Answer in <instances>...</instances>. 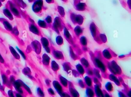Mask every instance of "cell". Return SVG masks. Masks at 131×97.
Listing matches in <instances>:
<instances>
[{
  "instance_id": "4fadbf2b",
  "label": "cell",
  "mask_w": 131,
  "mask_h": 97,
  "mask_svg": "<svg viewBox=\"0 0 131 97\" xmlns=\"http://www.w3.org/2000/svg\"><path fill=\"white\" fill-rule=\"evenodd\" d=\"M80 43L82 46V50L84 52H86L87 51V44L88 41L86 37L85 36H81L80 37Z\"/></svg>"
},
{
  "instance_id": "74e56055",
  "label": "cell",
  "mask_w": 131,
  "mask_h": 97,
  "mask_svg": "<svg viewBox=\"0 0 131 97\" xmlns=\"http://www.w3.org/2000/svg\"><path fill=\"white\" fill-rule=\"evenodd\" d=\"M23 72L25 75L29 76L31 74V71L28 67H26L23 70Z\"/></svg>"
},
{
  "instance_id": "9a60e30c",
  "label": "cell",
  "mask_w": 131,
  "mask_h": 97,
  "mask_svg": "<svg viewBox=\"0 0 131 97\" xmlns=\"http://www.w3.org/2000/svg\"><path fill=\"white\" fill-rule=\"evenodd\" d=\"M58 79L59 80V82L63 86V88H68V81L66 79L59 74L58 76Z\"/></svg>"
},
{
  "instance_id": "f35d334b",
  "label": "cell",
  "mask_w": 131,
  "mask_h": 97,
  "mask_svg": "<svg viewBox=\"0 0 131 97\" xmlns=\"http://www.w3.org/2000/svg\"><path fill=\"white\" fill-rule=\"evenodd\" d=\"M22 87H23L25 89V90L27 91L28 93L30 94H32L31 91V89L29 88V87L27 86V85H26L25 83H24L23 82L22 83Z\"/></svg>"
},
{
  "instance_id": "ba28073f",
  "label": "cell",
  "mask_w": 131,
  "mask_h": 97,
  "mask_svg": "<svg viewBox=\"0 0 131 97\" xmlns=\"http://www.w3.org/2000/svg\"><path fill=\"white\" fill-rule=\"evenodd\" d=\"M64 37L66 40L69 43V44L71 45V46H76L75 45V41L73 40V38L71 36L69 31L68 29L66 28V27H65L64 29Z\"/></svg>"
},
{
  "instance_id": "d6a6232c",
  "label": "cell",
  "mask_w": 131,
  "mask_h": 97,
  "mask_svg": "<svg viewBox=\"0 0 131 97\" xmlns=\"http://www.w3.org/2000/svg\"><path fill=\"white\" fill-rule=\"evenodd\" d=\"M85 73H87L88 76L92 77L94 76V73H93V68L90 67L89 68H88L85 69Z\"/></svg>"
},
{
  "instance_id": "6da1fadb",
  "label": "cell",
  "mask_w": 131,
  "mask_h": 97,
  "mask_svg": "<svg viewBox=\"0 0 131 97\" xmlns=\"http://www.w3.org/2000/svg\"><path fill=\"white\" fill-rule=\"evenodd\" d=\"M91 60L94 64L95 68L101 72V75L104 78L107 79L108 74L107 73L106 60L102 56L100 51L97 50L95 52H90L89 53Z\"/></svg>"
},
{
  "instance_id": "f6af8a7d",
  "label": "cell",
  "mask_w": 131,
  "mask_h": 97,
  "mask_svg": "<svg viewBox=\"0 0 131 97\" xmlns=\"http://www.w3.org/2000/svg\"><path fill=\"white\" fill-rule=\"evenodd\" d=\"M40 26L42 27V28H47L48 27L47 23L43 21H41L40 22Z\"/></svg>"
},
{
  "instance_id": "277c9868",
  "label": "cell",
  "mask_w": 131,
  "mask_h": 97,
  "mask_svg": "<svg viewBox=\"0 0 131 97\" xmlns=\"http://www.w3.org/2000/svg\"><path fill=\"white\" fill-rule=\"evenodd\" d=\"M66 26L65 23L61 17H55L52 26V28L54 31L59 34L60 32L63 31Z\"/></svg>"
},
{
  "instance_id": "db71d44e",
  "label": "cell",
  "mask_w": 131,
  "mask_h": 97,
  "mask_svg": "<svg viewBox=\"0 0 131 97\" xmlns=\"http://www.w3.org/2000/svg\"><path fill=\"white\" fill-rule=\"evenodd\" d=\"M0 89L1 90H3V87L1 85L0 83Z\"/></svg>"
},
{
  "instance_id": "7dc6e473",
  "label": "cell",
  "mask_w": 131,
  "mask_h": 97,
  "mask_svg": "<svg viewBox=\"0 0 131 97\" xmlns=\"http://www.w3.org/2000/svg\"><path fill=\"white\" fill-rule=\"evenodd\" d=\"M72 72L73 75L75 77H78L79 76H80V75H79V74H78V72L76 70H72Z\"/></svg>"
},
{
  "instance_id": "60d3db41",
  "label": "cell",
  "mask_w": 131,
  "mask_h": 97,
  "mask_svg": "<svg viewBox=\"0 0 131 97\" xmlns=\"http://www.w3.org/2000/svg\"><path fill=\"white\" fill-rule=\"evenodd\" d=\"M102 91H103V95H104V97H112V95H110L109 94V93L107 92L106 90H103Z\"/></svg>"
},
{
  "instance_id": "ab89813d",
  "label": "cell",
  "mask_w": 131,
  "mask_h": 97,
  "mask_svg": "<svg viewBox=\"0 0 131 97\" xmlns=\"http://www.w3.org/2000/svg\"><path fill=\"white\" fill-rule=\"evenodd\" d=\"M47 91L48 93H49V94L50 96H55V93L54 91V90H53L52 88H49L48 89Z\"/></svg>"
},
{
  "instance_id": "5bb4252c",
  "label": "cell",
  "mask_w": 131,
  "mask_h": 97,
  "mask_svg": "<svg viewBox=\"0 0 131 97\" xmlns=\"http://www.w3.org/2000/svg\"><path fill=\"white\" fill-rule=\"evenodd\" d=\"M107 79H109L111 81H112L113 83H115V84L117 85V86H121L122 85L118 78L117 77V76H115L114 74H108Z\"/></svg>"
},
{
  "instance_id": "7402d4cb",
  "label": "cell",
  "mask_w": 131,
  "mask_h": 97,
  "mask_svg": "<svg viewBox=\"0 0 131 97\" xmlns=\"http://www.w3.org/2000/svg\"><path fill=\"white\" fill-rule=\"evenodd\" d=\"M86 93L87 96L88 97H95V93L93 88H86Z\"/></svg>"
},
{
  "instance_id": "ffe728a7",
  "label": "cell",
  "mask_w": 131,
  "mask_h": 97,
  "mask_svg": "<svg viewBox=\"0 0 131 97\" xmlns=\"http://www.w3.org/2000/svg\"><path fill=\"white\" fill-rule=\"evenodd\" d=\"M94 89L95 96H96V97H101V94L103 93V91L101 90V88L98 86L95 85Z\"/></svg>"
},
{
  "instance_id": "ee69618b",
  "label": "cell",
  "mask_w": 131,
  "mask_h": 97,
  "mask_svg": "<svg viewBox=\"0 0 131 97\" xmlns=\"http://www.w3.org/2000/svg\"><path fill=\"white\" fill-rule=\"evenodd\" d=\"M8 95L9 97H15L14 94L12 90H10L8 92Z\"/></svg>"
},
{
  "instance_id": "4dcf8cb0",
  "label": "cell",
  "mask_w": 131,
  "mask_h": 97,
  "mask_svg": "<svg viewBox=\"0 0 131 97\" xmlns=\"http://www.w3.org/2000/svg\"><path fill=\"white\" fill-rule=\"evenodd\" d=\"M56 41L57 45L60 46L64 44V40L63 38L61 35H59L57 37L56 39Z\"/></svg>"
},
{
  "instance_id": "f907efd6",
  "label": "cell",
  "mask_w": 131,
  "mask_h": 97,
  "mask_svg": "<svg viewBox=\"0 0 131 97\" xmlns=\"http://www.w3.org/2000/svg\"><path fill=\"white\" fill-rule=\"evenodd\" d=\"M4 60L3 59L2 57L0 54V62L2 63V64H4Z\"/></svg>"
},
{
  "instance_id": "9c48e42d",
  "label": "cell",
  "mask_w": 131,
  "mask_h": 97,
  "mask_svg": "<svg viewBox=\"0 0 131 97\" xmlns=\"http://www.w3.org/2000/svg\"><path fill=\"white\" fill-rule=\"evenodd\" d=\"M51 52L55 59L58 60H64V57L63 53L54 48H51Z\"/></svg>"
},
{
  "instance_id": "3957f363",
  "label": "cell",
  "mask_w": 131,
  "mask_h": 97,
  "mask_svg": "<svg viewBox=\"0 0 131 97\" xmlns=\"http://www.w3.org/2000/svg\"><path fill=\"white\" fill-rule=\"evenodd\" d=\"M89 28L90 33L92 37L94 38V40L98 44L100 45L102 44L100 39V31L97 25L94 22H92L90 23Z\"/></svg>"
},
{
  "instance_id": "8fae6325",
  "label": "cell",
  "mask_w": 131,
  "mask_h": 97,
  "mask_svg": "<svg viewBox=\"0 0 131 97\" xmlns=\"http://www.w3.org/2000/svg\"><path fill=\"white\" fill-rule=\"evenodd\" d=\"M52 84L55 90L60 96H61L64 92H65L64 88L58 81H54L52 83Z\"/></svg>"
},
{
  "instance_id": "2e32d148",
  "label": "cell",
  "mask_w": 131,
  "mask_h": 97,
  "mask_svg": "<svg viewBox=\"0 0 131 97\" xmlns=\"http://www.w3.org/2000/svg\"><path fill=\"white\" fill-rule=\"evenodd\" d=\"M83 31V29L79 25L76 26L73 29V32L75 35L78 38H79L80 36H82Z\"/></svg>"
},
{
  "instance_id": "bcb514c9",
  "label": "cell",
  "mask_w": 131,
  "mask_h": 97,
  "mask_svg": "<svg viewBox=\"0 0 131 97\" xmlns=\"http://www.w3.org/2000/svg\"><path fill=\"white\" fill-rule=\"evenodd\" d=\"M15 78L14 77V76H11L10 77L9 80V81L10 83L11 84H13V83L15 81Z\"/></svg>"
},
{
  "instance_id": "f5cc1de1",
  "label": "cell",
  "mask_w": 131,
  "mask_h": 97,
  "mask_svg": "<svg viewBox=\"0 0 131 97\" xmlns=\"http://www.w3.org/2000/svg\"><path fill=\"white\" fill-rule=\"evenodd\" d=\"M46 0L48 3H54V0Z\"/></svg>"
},
{
  "instance_id": "816d5d0a",
  "label": "cell",
  "mask_w": 131,
  "mask_h": 97,
  "mask_svg": "<svg viewBox=\"0 0 131 97\" xmlns=\"http://www.w3.org/2000/svg\"><path fill=\"white\" fill-rule=\"evenodd\" d=\"M127 5L130 9H131V0H128L127 1Z\"/></svg>"
},
{
  "instance_id": "44dd1931",
  "label": "cell",
  "mask_w": 131,
  "mask_h": 97,
  "mask_svg": "<svg viewBox=\"0 0 131 97\" xmlns=\"http://www.w3.org/2000/svg\"><path fill=\"white\" fill-rule=\"evenodd\" d=\"M50 59L46 54H44L42 56V63L45 66L48 67L50 63Z\"/></svg>"
},
{
  "instance_id": "484cf974",
  "label": "cell",
  "mask_w": 131,
  "mask_h": 97,
  "mask_svg": "<svg viewBox=\"0 0 131 97\" xmlns=\"http://www.w3.org/2000/svg\"><path fill=\"white\" fill-rule=\"evenodd\" d=\"M51 69L55 72H57L59 70V66L55 61L53 60L51 62Z\"/></svg>"
},
{
  "instance_id": "ac0fdd59",
  "label": "cell",
  "mask_w": 131,
  "mask_h": 97,
  "mask_svg": "<svg viewBox=\"0 0 131 97\" xmlns=\"http://www.w3.org/2000/svg\"><path fill=\"white\" fill-rule=\"evenodd\" d=\"M84 82L87 87L93 88V81L92 77L89 76H86L84 79Z\"/></svg>"
},
{
  "instance_id": "8d00e7d4",
  "label": "cell",
  "mask_w": 131,
  "mask_h": 97,
  "mask_svg": "<svg viewBox=\"0 0 131 97\" xmlns=\"http://www.w3.org/2000/svg\"><path fill=\"white\" fill-rule=\"evenodd\" d=\"M78 86L82 88L86 89V88H87V86L85 85L84 81L81 79L78 80Z\"/></svg>"
},
{
  "instance_id": "d590c367",
  "label": "cell",
  "mask_w": 131,
  "mask_h": 97,
  "mask_svg": "<svg viewBox=\"0 0 131 97\" xmlns=\"http://www.w3.org/2000/svg\"><path fill=\"white\" fill-rule=\"evenodd\" d=\"M37 95L40 97H44V93L41 88L38 87L37 89Z\"/></svg>"
},
{
  "instance_id": "7a4b0ae2",
  "label": "cell",
  "mask_w": 131,
  "mask_h": 97,
  "mask_svg": "<svg viewBox=\"0 0 131 97\" xmlns=\"http://www.w3.org/2000/svg\"><path fill=\"white\" fill-rule=\"evenodd\" d=\"M107 68L112 74L116 76L122 75V69L115 60H112L110 62H107Z\"/></svg>"
},
{
  "instance_id": "b9f144b4",
  "label": "cell",
  "mask_w": 131,
  "mask_h": 97,
  "mask_svg": "<svg viewBox=\"0 0 131 97\" xmlns=\"http://www.w3.org/2000/svg\"><path fill=\"white\" fill-rule=\"evenodd\" d=\"M118 94L119 97H128L126 95V94L124 92H123L122 91H118Z\"/></svg>"
},
{
  "instance_id": "cb8c5ba5",
  "label": "cell",
  "mask_w": 131,
  "mask_h": 97,
  "mask_svg": "<svg viewBox=\"0 0 131 97\" xmlns=\"http://www.w3.org/2000/svg\"><path fill=\"white\" fill-rule=\"evenodd\" d=\"M79 60L81 62V64L82 65L83 67L85 69H88L91 67L88 60H87L85 58H80Z\"/></svg>"
},
{
  "instance_id": "603a6c76",
  "label": "cell",
  "mask_w": 131,
  "mask_h": 97,
  "mask_svg": "<svg viewBox=\"0 0 131 97\" xmlns=\"http://www.w3.org/2000/svg\"><path fill=\"white\" fill-rule=\"evenodd\" d=\"M62 66L64 71L66 72L67 73H70L71 71H72V66L71 64L68 62H66L65 63H63Z\"/></svg>"
},
{
  "instance_id": "d4e9b609",
  "label": "cell",
  "mask_w": 131,
  "mask_h": 97,
  "mask_svg": "<svg viewBox=\"0 0 131 97\" xmlns=\"http://www.w3.org/2000/svg\"><path fill=\"white\" fill-rule=\"evenodd\" d=\"M93 73H94V76L98 79L101 82L102 81V77L100 73V71L96 68H93Z\"/></svg>"
},
{
  "instance_id": "c3c4849f",
  "label": "cell",
  "mask_w": 131,
  "mask_h": 97,
  "mask_svg": "<svg viewBox=\"0 0 131 97\" xmlns=\"http://www.w3.org/2000/svg\"><path fill=\"white\" fill-rule=\"evenodd\" d=\"M16 48L17 49V50L19 51V53H20L21 55L22 56V57H23V58H24V59H26V56H25V54H24V53H23V52L21 51V50H20V49H19L18 48L16 47Z\"/></svg>"
},
{
  "instance_id": "e0dca14e",
  "label": "cell",
  "mask_w": 131,
  "mask_h": 97,
  "mask_svg": "<svg viewBox=\"0 0 131 97\" xmlns=\"http://www.w3.org/2000/svg\"><path fill=\"white\" fill-rule=\"evenodd\" d=\"M69 52H70V56L71 59L73 60H76L80 59V58L78 54H77L75 53L76 52L74 51L73 47L71 46H70L69 47Z\"/></svg>"
},
{
  "instance_id": "7c38bea8",
  "label": "cell",
  "mask_w": 131,
  "mask_h": 97,
  "mask_svg": "<svg viewBox=\"0 0 131 97\" xmlns=\"http://www.w3.org/2000/svg\"><path fill=\"white\" fill-rule=\"evenodd\" d=\"M22 81L20 79L15 80V81L13 83L12 85L14 86V88L15 89V90L17 91V93H19L20 94H23V92L22 87Z\"/></svg>"
},
{
  "instance_id": "836d02e7",
  "label": "cell",
  "mask_w": 131,
  "mask_h": 97,
  "mask_svg": "<svg viewBox=\"0 0 131 97\" xmlns=\"http://www.w3.org/2000/svg\"><path fill=\"white\" fill-rule=\"evenodd\" d=\"M10 51H11V53L13 55V56L15 58V59L17 60L20 59V57L19 54L15 51L14 49L13 48L10 47Z\"/></svg>"
},
{
  "instance_id": "5b68a950",
  "label": "cell",
  "mask_w": 131,
  "mask_h": 97,
  "mask_svg": "<svg viewBox=\"0 0 131 97\" xmlns=\"http://www.w3.org/2000/svg\"><path fill=\"white\" fill-rule=\"evenodd\" d=\"M70 17L71 21L74 24L81 26L83 23L84 18L80 14H76L72 12H70Z\"/></svg>"
},
{
  "instance_id": "30bf717a",
  "label": "cell",
  "mask_w": 131,
  "mask_h": 97,
  "mask_svg": "<svg viewBox=\"0 0 131 97\" xmlns=\"http://www.w3.org/2000/svg\"><path fill=\"white\" fill-rule=\"evenodd\" d=\"M69 94L71 97H80V95L75 88L72 83L68 81V88Z\"/></svg>"
},
{
  "instance_id": "e575fe53",
  "label": "cell",
  "mask_w": 131,
  "mask_h": 97,
  "mask_svg": "<svg viewBox=\"0 0 131 97\" xmlns=\"http://www.w3.org/2000/svg\"><path fill=\"white\" fill-rule=\"evenodd\" d=\"M100 39L102 43H106L107 42V38L106 36L104 34H100Z\"/></svg>"
},
{
  "instance_id": "1f68e13d",
  "label": "cell",
  "mask_w": 131,
  "mask_h": 97,
  "mask_svg": "<svg viewBox=\"0 0 131 97\" xmlns=\"http://www.w3.org/2000/svg\"><path fill=\"white\" fill-rule=\"evenodd\" d=\"M92 81H93V83H94L95 85H97L100 86V88H101V82L100 81V80L98 79L97 78V77L95 76H93L92 77Z\"/></svg>"
},
{
  "instance_id": "681fc988",
  "label": "cell",
  "mask_w": 131,
  "mask_h": 97,
  "mask_svg": "<svg viewBox=\"0 0 131 97\" xmlns=\"http://www.w3.org/2000/svg\"><path fill=\"white\" fill-rule=\"evenodd\" d=\"M14 95L15 97H24L21 94L18 93H15Z\"/></svg>"
},
{
  "instance_id": "f546056e",
  "label": "cell",
  "mask_w": 131,
  "mask_h": 97,
  "mask_svg": "<svg viewBox=\"0 0 131 97\" xmlns=\"http://www.w3.org/2000/svg\"><path fill=\"white\" fill-rule=\"evenodd\" d=\"M42 43L43 46L44 48L45 49H46L48 48L49 47V40L46 38H43L41 39Z\"/></svg>"
},
{
  "instance_id": "52a82bcc",
  "label": "cell",
  "mask_w": 131,
  "mask_h": 97,
  "mask_svg": "<svg viewBox=\"0 0 131 97\" xmlns=\"http://www.w3.org/2000/svg\"><path fill=\"white\" fill-rule=\"evenodd\" d=\"M102 56L106 60H110L113 58L116 57L117 54L110 48H106L101 52Z\"/></svg>"
},
{
  "instance_id": "9f6ffc18",
  "label": "cell",
  "mask_w": 131,
  "mask_h": 97,
  "mask_svg": "<svg viewBox=\"0 0 131 97\" xmlns=\"http://www.w3.org/2000/svg\"></svg>"
},
{
  "instance_id": "d6986e66",
  "label": "cell",
  "mask_w": 131,
  "mask_h": 97,
  "mask_svg": "<svg viewBox=\"0 0 131 97\" xmlns=\"http://www.w3.org/2000/svg\"><path fill=\"white\" fill-rule=\"evenodd\" d=\"M76 68L77 69L76 71H77L80 76H83L84 75L85 73V69L81 64H79L77 65H76Z\"/></svg>"
},
{
  "instance_id": "7bdbcfd3",
  "label": "cell",
  "mask_w": 131,
  "mask_h": 97,
  "mask_svg": "<svg viewBox=\"0 0 131 97\" xmlns=\"http://www.w3.org/2000/svg\"><path fill=\"white\" fill-rule=\"evenodd\" d=\"M46 21L47 22L48 24H50L52 23V18L50 16L47 17L46 19Z\"/></svg>"
},
{
  "instance_id": "8992f818",
  "label": "cell",
  "mask_w": 131,
  "mask_h": 97,
  "mask_svg": "<svg viewBox=\"0 0 131 97\" xmlns=\"http://www.w3.org/2000/svg\"><path fill=\"white\" fill-rule=\"evenodd\" d=\"M73 5L75 9L78 11H85L88 9L86 3L82 2L81 0H74Z\"/></svg>"
},
{
  "instance_id": "4316f807",
  "label": "cell",
  "mask_w": 131,
  "mask_h": 97,
  "mask_svg": "<svg viewBox=\"0 0 131 97\" xmlns=\"http://www.w3.org/2000/svg\"><path fill=\"white\" fill-rule=\"evenodd\" d=\"M2 80L3 84V85H6L7 86H9L11 84L9 81V80L8 78L7 77L5 74H2Z\"/></svg>"
},
{
  "instance_id": "f1b7e54d",
  "label": "cell",
  "mask_w": 131,
  "mask_h": 97,
  "mask_svg": "<svg viewBox=\"0 0 131 97\" xmlns=\"http://www.w3.org/2000/svg\"><path fill=\"white\" fill-rule=\"evenodd\" d=\"M57 10L59 14L61 15V17L64 18L66 15V12H65V10L63 7L61 6H58L57 7Z\"/></svg>"
},
{
  "instance_id": "83f0119b",
  "label": "cell",
  "mask_w": 131,
  "mask_h": 97,
  "mask_svg": "<svg viewBox=\"0 0 131 97\" xmlns=\"http://www.w3.org/2000/svg\"><path fill=\"white\" fill-rule=\"evenodd\" d=\"M106 90L109 93H112L113 91V87L111 82H107L105 85Z\"/></svg>"
},
{
  "instance_id": "11a10c76",
  "label": "cell",
  "mask_w": 131,
  "mask_h": 97,
  "mask_svg": "<svg viewBox=\"0 0 131 97\" xmlns=\"http://www.w3.org/2000/svg\"><path fill=\"white\" fill-rule=\"evenodd\" d=\"M125 57V55H121V56H120V57H119L120 58H124Z\"/></svg>"
}]
</instances>
